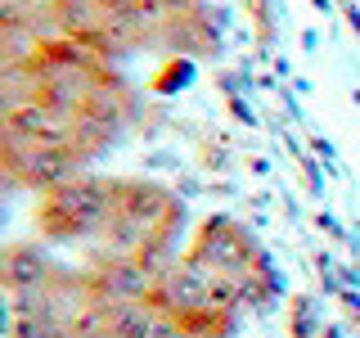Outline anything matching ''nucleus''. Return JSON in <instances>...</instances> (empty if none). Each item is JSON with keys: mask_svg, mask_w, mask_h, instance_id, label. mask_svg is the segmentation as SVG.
I'll list each match as a JSON object with an SVG mask.
<instances>
[{"mask_svg": "<svg viewBox=\"0 0 360 338\" xmlns=\"http://www.w3.org/2000/svg\"><path fill=\"white\" fill-rule=\"evenodd\" d=\"M144 113L131 77L77 41L54 0H0V176L14 189L90 172Z\"/></svg>", "mask_w": 360, "mask_h": 338, "instance_id": "1", "label": "nucleus"}, {"mask_svg": "<svg viewBox=\"0 0 360 338\" xmlns=\"http://www.w3.org/2000/svg\"><path fill=\"white\" fill-rule=\"evenodd\" d=\"M185 203L144 176L77 172L37 189L32 239L77 266L153 280L180 257Z\"/></svg>", "mask_w": 360, "mask_h": 338, "instance_id": "2", "label": "nucleus"}, {"mask_svg": "<svg viewBox=\"0 0 360 338\" xmlns=\"http://www.w3.org/2000/svg\"><path fill=\"white\" fill-rule=\"evenodd\" d=\"M54 14L104 59H207L221 32L202 0H54Z\"/></svg>", "mask_w": 360, "mask_h": 338, "instance_id": "3", "label": "nucleus"}]
</instances>
